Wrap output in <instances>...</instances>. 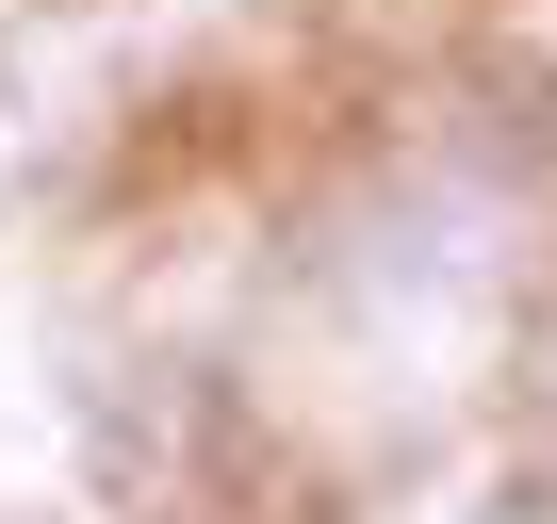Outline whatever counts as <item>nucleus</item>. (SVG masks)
I'll return each mask as SVG.
<instances>
[{
    "instance_id": "1",
    "label": "nucleus",
    "mask_w": 557,
    "mask_h": 524,
    "mask_svg": "<svg viewBox=\"0 0 557 524\" xmlns=\"http://www.w3.org/2000/svg\"><path fill=\"white\" fill-rule=\"evenodd\" d=\"M541 361H557V345H541Z\"/></svg>"
}]
</instances>
